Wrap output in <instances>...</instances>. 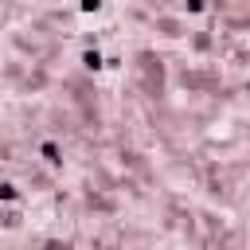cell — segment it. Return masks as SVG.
<instances>
[{
  "label": "cell",
  "mask_w": 250,
  "mask_h": 250,
  "mask_svg": "<svg viewBox=\"0 0 250 250\" xmlns=\"http://www.w3.org/2000/svg\"><path fill=\"white\" fill-rule=\"evenodd\" d=\"M39 152H43V160H47V164H62V156H59V145H55V141H43V148H39Z\"/></svg>",
  "instance_id": "6da1fadb"
},
{
  "label": "cell",
  "mask_w": 250,
  "mask_h": 250,
  "mask_svg": "<svg viewBox=\"0 0 250 250\" xmlns=\"http://www.w3.org/2000/svg\"><path fill=\"white\" fill-rule=\"evenodd\" d=\"M82 62H86L90 70H98V66H102V55H98V51H86V55H82Z\"/></svg>",
  "instance_id": "7a4b0ae2"
},
{
  "label": "cell",
  "mask_w": 250,
  "mask_h": 250,
  "mask_svg": "<svg viewBox=\"0 0 250 250\" xmlns=\"http://www.w3.org/2000/svg\"><path fill=\"white\" fill-rule=\"evenodd\" d=\"M0 199H16V188L12 184H0Z\"/></svg>",
  "instance_id": "3957f363"
},
{
  "label": "cell",
  "mask_w": 250,
  "mask_h": 250,
  "mask_svg": "<svg viewBox=\"0 0 250 250\" xmlns=\"http://www.w3.org/2000/svg\"><path fill=\"white\" fill-rule=\"evenodd\" d=\"M102 8V0H82V12H98Z\"/></svg>",
  "instance_id": "277c9868"
},
{
  "label": "cell",
  "mask_w": 250,
  "mask_h": 250,
  "mask_svg": "<svg viewBox=\"0 0 250 250\" xmlns=\"http://www.w3.org/2000/svg\"><path fill=\"white\" fill-rule=\"evenodd\" d=\"M188 12H203V0H188Z\"/></svg>",
  "instance_id": "5b68a950"
}]
</instances>
